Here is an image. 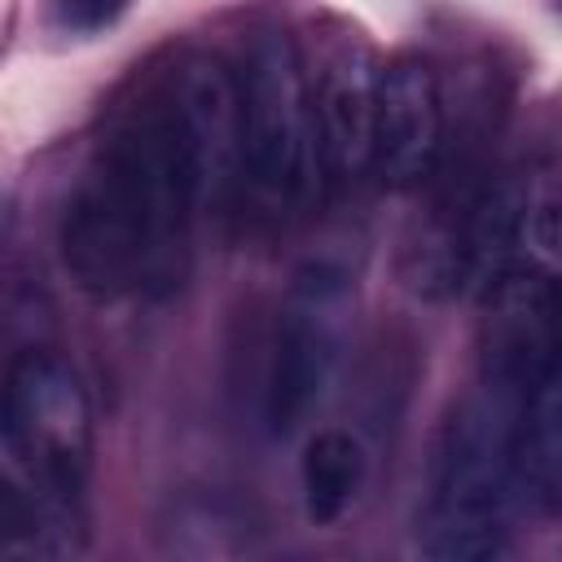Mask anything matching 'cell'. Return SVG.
<instances>
[{
	"label": "cell",
	"instance_id": "4",
	"mask_svg": "<svg viewBox=\"0 0 562 562\" xmlns=\"http://www.w3.org/2000/svg\"><path fill=\"white\" fill-rule=\"evenodd\" d=\"M4 457L22 492L40 501L79 505L92 457V408L66 360L53 351H26L4 378Z\"/></svg>",
	"mask_w": 562,
	"mask_h": 562
},
{
	"label": "cell",
	"instance_id": "12",
	"mask_svg": "<svg viewBox=\"0 0 562 562\" xmlns=\"http://www.w3.org/2000/svg\"><path fill=\"white\" fill-rule=\"evenodd\" d=\"M132 0H53V22L70 35H97L110 31Z\"/></svg>",
	"mask_w": 562,
	"mask_h": 562
},
{
	"label": "cell",
	"instance_id": "1",
	"mask_svg": "<svg viewBox=\"0 0 562 562\" xmlns=\"http://www.w3.org/2000/svg\"><path fill=\"white\" fill-rule=\"evenodd\" d=\"M206 206L167 101L123 119L88 158L61 215V259L97 299H158L189 272Z\"/></svg>",
	"mask_w": 562,
	"mask_h": 562
},
{
	"label": "cell",
	"instance_id": "8",
	"mask_svg": "<svg viewBox=\"0 0 562 562\" xmlns=\"http://www.w3.org/2000/svg\"><path fill=\"white\" fill-rule=\"evenodd\" d=\"M378 79L382 66L369 57L360 40H342L334 53H325L312 79L321 158H325V176L338 184H356L364 171H373Z\"/></svg>",
	"mask_w": 562,
	"mask_h": 562
},
{
	"label": "cell",
	"instance_id": "5",
	"mask_svg": "<svg viewBox=\"0 0 562 562\" xmlns=\"http://www.w3.org/2000/svg\"><path fill=\"white\" fill-rule=\"evenodd\" d=\"M562 356V290L540 272H505L487 290L483 378L531 391Z\"/></svg>",
	"mask_w": 562,
	"mask_h": 562
},
{
	"label": "cell",
	"instance_id": "13",
	"mask_svg": "<svg viewBox=\"0 0 562 562\" xmlns=\"http://www.w3.org/2000/svg\"><path fill=\"white\" fill-rule=\"evenodd\" d=\"M522 228H527V237H531V246L540 255H549V259L562 263V198H549V202L531 206V215L522 220Z\"/></svg>",
	"mask_w": 562,
	"mask_h": 562
},
{
	"label": "cell",
	"instance_id": "14",
	"mask_svg": "<svg viewBox=\"0 0 562 562\" xmlns=\"http://www.w3.org/2000/svg\"><path fill=\"white\" fill-rule=\"evenodd\" d=\"M553 9H558V13H562V0H553Z\"/></svg>",
	"mask_w": 562,
	"mask_h": 562
},
{
	"label": "cell",
	"instance_id": "10",
	"mask_svg": "<svg viewBox=\"0 0 562 562\" xmlns=\"http://www.w3.org/2000/svg\"><path fill=\"white\" fill-rule=\"evenodd\" d=\"M518 496L540 514H562V356L522 400Z\"/></svg>",
	"mask_w": 562,
	"mask_h": 562
},
{
	"label": "cell",
	"instance_id": "11",
	"mask_svg": "<svg viewBox=\"0 0 562 562\" xmlns=\"http://www.w3.org/2000/svg\"><path fill=\"white\" fill-rule=\"evenodd\" d=\"M364 448L347 430H316L299 461L303 509L312 522H338L364 487Z\"/></svg>",
	"mask_w": 562,
	"mask_h": 562
},
{
	"label": "cell",
	"instance_id": "3",
	"mask_svg": "<svg viewBox=\"0 0 562 562\" xmlns=\"http://www.w3.org/2000/svg\"><path fill=\"white\" fill-rule=\"evenodd\" d=\"M241 92V184L263 211L290 215L325 180L312 75L290 35L259 31L237 70Z\"/></svg>",
	"mask_w": 562,
	"mask_h": 562
},
{
	"label": "cell",
	"instance_id": "6",
	"mask_svg": "<svg viewBox=\"0 0 562 562\" xmlns=\"http://www.w3.org/2000/svg\"><path fill=\"white\" fill-rule=\"evenodd\" d=\"M167 114L176 136L198 171L206 206L224 198L233 180H241V92L237 75L215 57H193L176 70L167 88Z\"/></svg>",
	"mask_w": 562,
	"mask_h": 562
},
{
	"label": "cell",
	"instance_id": "7",
	"mask_svg": "<svg viewBox=\"0 0 562 562\" xmlns=\"http://www.w3.org/2000/svg\"><path fill=\"white\" fill-rule=\"evenodd\" d=\"M443 154V92L426 61L395 57L378 79L373 176L391 189H413L435 176Z\"/></svg>",
	"mask_w": 562,
	"mask_h": 562
},
{
	"label": "cell",
	"instance_id": "2",
	"mask_svg": "<svg viewBox=\"0 0 562 562\" xmlns=\"http://www.w3.org/2000/svg\"><path fill=\"white\" fill-rule=\"evenodd\" d=\"M522 391L483 378L452 413L435 487L422 522V553L439 562H479L505 553V518L518 496Z\"/></svg>",
	"mask_w": 562,
	"mask_h": 562
},
{
	"label": "cell",
	"instance_id": "9",
	"mask_svg": "<svg viewBox=\"0 0 562 562\" xmlns=\"http://www.w3.org/2000/svg\"><path fill=\"white\" fill-rule=\"evenodd\" d=\"M329 285H307V303L290 307L277 325L268 382H263V417L277 435H290L325 391L334 364V329H329Z\"/></svg>",
	"mask_w": 562,
	"mask_h": 562
}]
</instances>
